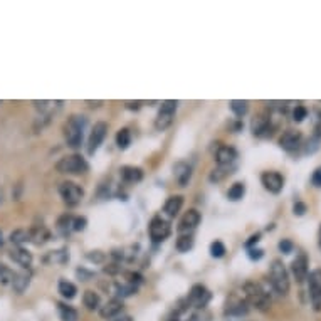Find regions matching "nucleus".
I'll return each mask as SVG.
<instances>
[{
	"label": "nucleus",
	"instance_id": "40",
	"mask_svg": "<svg viewBox=\"0 0 321 321\" xmlns=\"http://www.w3.org/2000/svg\"><path fill=\"white\" fill-rule=\"evenodd\" d=\"M88 259L89 261H94V263H101L103 259H105V256H103V252H99V251H93L88 254Z\"/></svg>",
	"mask_w": 321,
	"mask_h": 321
},
{
	"label": "nucleus",
	"instance_id": "42",
	"mask_svg": "<svg viewBox=\"0 0 321 321\" xmlns=\"http://www.w3.org/2000/svg\"><path fill=\"white\" fill-rule=\"evenodd\" d=\"M264 256V251L263 249H249V257L252 261H259Z\"/></svg>",
	"mask_w": 321,
	"mask_h": 321
},
{
	"label": "nucleus",
	"instance_id": "22",
	"mask_svg": "<svg viewBox=\"0 0 321 321\" xmlns=\"http://www.w3.org/2000/svg\"><path fill=\"white\" fill-rule=\"evenodd\" d=\"M29 283H30V276L26 274V272H21V274H15L14 279H12V288H14L15 293L22 294L27 289Z\"/></svg>",
	"mask_w": 321,
	"mask_h": 321
},
{
	"label": "nucleus",
	"instance_id": "30",
	"mask_svg": "<svg viewBox=\"0 0 321 321\" xmlns=\"http://www.w3.org/2000/svg\"><path fill=\"white\" fill-rule=\"evenodd\" d=\"M131 143V133L130 130H119L118 131V135H116V145L121 148V150H125V148H128V145Z\"/></svg>",
	"mask_w": 321,
	"mask_h": 321
},
{
	"label": "nucleus",
	"instance_id": "21",
	"mask_svg": "<svg viewBox=\"0 0 321 321\" xmlns=\"http://www.w3.org/2000/svg\"><path fill=\"white\" fill-rule=\"evenodd\" d=\"M182 205H184V197L180 195H173L170 197L168 200L165 202V207H163V210H165V214L168 217H175L180 212Z\"/></svg>",
	"mask_w": 321,
	"mask_h": 321
},
{
	"label": "nucleus",
	"instance_id": "43",
	"mask_svg": "<svg viewBox=\"0 0 321 321\" xmlns=\"http://www.w3.org/2000/svg\"><path fill=\"white\" fill-rule=\"evenodd\" d=\"M311 182H313V185H314V187H321V167L316 168V172L313 173Z\"/></svg>",
	"mask_w": 321,
	"mask_h": 321
},
{
	"label": "nucleus",
	"instance_id": "35",
	"mask_svg": "<svg viewBox=\"0 0 321 321\" xmlns=\"http://www.w3.org/2000/svg\"><path fill=\"white\" fill-rule=\"evenodd\" d=\"M116 291H118V296H130V294H133V293H136V286L135 284H119V286L116 288Z\"/></svg>",
	"mask_w": 321,
	"mask_h": 321
},
{
	"label": "nucleus",
	"instance_id": "38",
	"mask_svg": "<svg viewBox=\"0 0 321 321\" xmlns=\"http://www.w3.org/2000/svg\"><path fill=\"white\" fill-rule=\"evenodd\" d=\"M321 140H318V138H311V140L310 142H308V147H306V153H314V151H316L318 148H319V143Z\"/></svg>",
	"mask_w": 321,
	"mask_h": 321
},
{
	"label": "nucleus",
	"instance_id": "34",
	"mask_svg": "<svg viewBox=\"0 0 321 321\" xmlns=\"http://www.w3.org/2000/svg\"><path fill=\"white\" fill-rule=\"evenodd\" d=\"M308 116V110L306 106L303 105H296V108L293 110V119L296 121V123H301L303 119H305Z\"/></svg>",
	"mask_w": 321,
	"mask_h": 321
},
{
	"label": "nucleus",
	"instance_id": "31",
	"mask_svg": "<svg viewBox=\"0 0 321 321\" xmlns=\"http://www.w3.org/2000/svg\"><path fill=\"white\" fill-rule=\"evenodd\" d=\"M59 313H61V318H63V321H76L77 319V311L74 310V308H71V306L59 305Z\"/></svg>",
	"mask_w": 321,
	"mask_h": 321
},
{
	"label": "nucleus",
	"instance_id": "8",
	"mask_svg": "<svg viewBox=\"0 0 321 321\" xmlns=\"http://www.w3.org/2000/svg\"><path fill=\"white\" fill-rule=\"evenodd\" d=\"M108 133V125L105 123V121H98L93 130H91V135H89V140H88V153L93 155L96 150L99 148V145L103 143V140H105Z\"/></svg>",
	"mask_w": 321,
	"mask_h": 321
},
{
	"label": "nucleus",
	"instance_id": "33",
	"mask_svg": "<svg viewBox=\"0 0 321 321\" xmlns=\"http://www.w3.org/2000/svg\"><path fill=\"white\" fill-rule=\"evenodd\" d=\"M210 254H212V257H222L224 254H226V246H224L220 240L212 242V246H210Z\"/></svg>",
	"mask_w": 321,
	"mask_h": 321
},
{
	"label": "nucleus",
	"instance_id": "28",
	"mask_svg": "<svg viewBox=\"0 0 321 321\" xmlns=\"http://www.w3.org/2000/svg\"><path fill=\"white\" fill-rule=\"evenodd\" d=\"M244 193H246V185L237 182V184H234L231 189H229L227 197L231 198V200H240V198L244 197Z\"/></svg>",
	"mask_w": 321,
	"mask_h": 321
},
{
	"label": "nucleus",
	"instance_id": "46",
	"mask_svg": "<svg viewBox=\"0 0 321 321\" xmlns=\"http://www.w3.org/2000/svg\"><path fill=\"white\" fill-rule=\"evenodd\" d=\"M314 138L321 140V119H319V123L314 126Z\"/></svg>",
	"mask_w": 321,
	"mask_h": 321
},
{
	"label": "nucleus",
	"instance_id": "45",
	"mask_svg": "<svg viewBox=\"0 0 321 321\" xmlns=\"http://www.w3.org/2000/svg\"><path fill=\"white\" fill-rule=\"evenodd\" d=\"M111 321H133V318L128 316V314H118V316H114Z\"/></svg>",
	"mask_w": 321,
	"mask_h": 321
},
{
	"label": "nucleus",
	"instance_id": "26",
	"mask_svg": "<svg viewBox=\"0 0 321 321\" xmlns=\"http://www.w3.org/2000/svg\"><path fill=\"white\" fill-rule=\"evenodd\" d=\"M59 293H61V296H63V298H66V299H72V298L76 296L77 289H76L74 284L69 283V281H61V283H59Z\"/></svg>",
	"mask_w": 321,
	"mask_h": 321
},
{
	"label": "nucleus",
	"instance_id": "36",
	"mask_svg": "<svg viewBox=\"0 0 321 321\" xmlns=\"http://www.w3.org/2000/svg\"><path fill=\"white\" fill-rule=\"evenodd\" d=\"M14 272H12L9 268H7V266H5V264H0V279H2L4 283H12V279H14Z\"/></svg>",
	"mask_w": 321,
	"mask_h": 321
},
{
	"label": "nucleus",
	"instance_id": "11",
	"mask_svg": "<svg viewBox=\"0 0 321 321\" xmlns=\"http://www.w3.org/2000/svg\"><path fill=\"white\" fill-rule=\"evenodd\" d=\"M291 271L294 279L298 283H303L310 274V261H308V256L305 252H299L296 259L291 263Z\"/></svg>",
	"mask_w": 321,
	"mask_h": 321
},
{
	"label": "nucleus",
	"instance_id": "20",
	"mask_svg": "<svg viewBox=\"0 0 321 321\" xmlns=\"http://www.w3.org/2000/svg\"><path fill=\"white\" fill-rule=\"evenodd\" d=\"M207 299H209V293L204 286H193L192 288L189 301L192 303L193 306H204L205 303H207Z\"/></svg>",
	"mask_w": 321,
	"mask_h": 321
},
{
	"label": "nucleus",
	"instance_id": "12",
	"mask_svg": "<svg viewBox=\"0 0 321 321\" xmlns=\"http://www.w3.org/2000/svg\"><path fill=\"white\" fill-rule=\"evenodd\" d=\"M301 140H303L301 131H298V130H288V131H284L281 135V138H279V147L283 150H286V151H294V150L299 148Z\"/></svg>",
	"mask_w": 321,
	"mask_h": 321
},
{
	"label": "nucleus",
	"instance_id": "37",
	"mask_svg": "<svg viewBox=\"0 0 321 321\" xmlns=\"http://www.w3.org/2000/svg\"><path fill=\"white\" fill-rule=\"evenodd\" d=\"M279 251L283 252V254H289V252H293V242L289 240V239H283L281 242H279Z\"/></svg>",
	"mask_w": 321,
	"mask_h": 321
},
{
	"label": "nucleus",
	"instance_id": "4",
	"mask_svg": "<svg viewBox=\"0 0 321 321\" xmlns=\"http://www.w3.org/2000/svg\"><path fill=\"white\" fill-rule=\"evenodd\" d=\"M57 172L59 173H69V175H81L88 172V163L81 155H69L64 156L57 162Z\"/></svg>",
	"mask_w": 321,
	"mask_h": 321
},
{
	"label": "nucleus",
	"instance_id": "14",
	"mask_svg": "<svg viewBox=\"0 0 321 321\" xmlns=\"http://www.w3.org/2000/svg\"><path fill=\"white\" fill-rule=\"evenodd\" d=\"M247 313H249V305H247L246 299L232 298L231 301H227L226 314H229V316H246Z\"/></svg>",
	"mask_w": 321,
	"mask_h": 321
},
{
	"label": "nucleus",
	"instance_id": "18",
	"mask_svg": "<svg viewBox=\"0 0 321 321\" xmlns=\"http://www.w3.org/2000/svg\"><path fill=\"white\" fill-rule=\"evenodd\" d=\"M173 175H175V178H177V182L180 184V187H185L187 184H189L190 177H192V167L189 165V163H185V162L175 163Z\"/></svg>",
	"mask_w": 321,
	"mask_h": 321
},
{
	"label": "nucleus",
	"instance_id": "3",
	"mask_svg": "<svg viewBox=\"0 0 321 321\" xmlns=\"http://www.w3.org/2000/svg\"><path fill=\"white\" fill-rule=\"evenodd\" d=\"M84 128H86V118L79 116V114H72V116L66 121L64 138H66V143H68L71 148H79L81 147Z\"/></svg>",
	"mask_w": 321,
	"mask_h": 321
},
{
	"label": "nucleus",
	"instance_id": "15",
	"mask_svg": "<svg viewBox=\"0 0 321 321\" xmlns=\"http://www.w3.org/2000/svg\"><path fill=\"white\" fill-rule=\"evenodd\" d=\"M235 158H237V151L232 147H226V145L219 147L215 153V160L219 163V167H231L235 162Z\"/></svg>",
	"mask_w": 321,
	"mask_h": 321
},
{
	"label": "nucleus",
	"instance_id": "13",
	"mask_svg": "<svg viewBox=\"0 0 321 321\" xmlns=\"http://www.w3.org/2000/svg\"><path fill=\"white\" fill-rule=\"evenodd\" d=\"M198 224H200V212L195 209H190L189 212H185V215L182 217V220L178 224V232H187L193 231Z\"/></svg>",
	"mask_w": 321,
	"mask_h": 321
},
{
	"label": "nucleus",
	"instance_id": "32",
	"mask_svg": "<svg viewBox=\"0 0 321 321\" xmlns=\"http://www.w3.org/2000/svg\"><path fill=\"white\" fill-rule=\"evenodd\" d=\"M231 110L237 114V116H244V114L247 113V110H249V103L234 99V101H231Z\"/></svg>",
	"mask_w": 321,
	"mask_h": 321
},
{
	"label": "nucleus",
	"instance_id": "48",
	"mask_svg": "<svg viewBox=\"0 0 321 321\" xmlns=\"http://www.w3.org/2000/svg\"><path fill=\"white\" fill-rule=\"evenodd\" d=\"M319 247H321V237H319Z\"/></svg>",
	"mask_w": 321,
	"mask_h": 321
},
{
	"label": "nucleus",
	"instance_id": "29",
	"mask_svg": "<svg viewBox=\"0 0 321 321\" xmlns=\"http://www.w3.org/2000/svg\"><path fill=\"white\" fill-rule=\"evenodd\" d=\"M192 246H193V237L190 234H184V235H180V237L177 239V251L178 252L190 251Z\"/></svg>",
	"mask_w": 321,
	"mask_h": 321
},
{
	"label": "nucleus",
	"instance_id": "24",
	"mask_svg": "<svg viewBox=\"0 0 321 321\" xmlns=\"http://www.w3.org/2000/svg\"><path fill=\"white\" fill-rule=\"evenodd\" d=\"M30 232V240L34 242V244H44V242L49 239V232H47L46 227H34Z\"/></svg>",
	"mask_w": 321,
	"mask_h": 321
},
{
	"label": "nucleus",
	"instance_id": "17",
	"mask_svg": "<svg viewBox=\"0 0 321 321\" xmlns=\"http://www.w3.org/2000/svg\"><path fill=\"white\" fill-rule=\"evenodd\" d=\"M121 311H123V301L116 298V299H110L105 306H101L99 314H101V318H105V319H113L114 316H118Z\"/></svg>",
	"mask_w": 321,
	"mask_h": 321
},
{
	"label": "nucleus",
	"instance_id": "2",
	"mask_svg": "<svg viewBox=\"0 0 321 321\" xmlns=\"http://www.w3.org/2000/svg\"><path fill=\"white\" fill-rule=\"evenodd\" d=\"M269 283L277 294L286 296L289 293V288H291V284H289V274H288L286 266H284L281 259H274V261L271 263Z\"/></svg>",
	"mask_w": 321,
	"mask_h": 321
},
{
	"label": "nucleus",
	"instance_id": "9",
	"mask_svg": "<svg viewBox=\"0 0 321 321\" xmlns=\"http://www.w3.org/2000/svg\"><path fill=\"white\" fill-rule=\"evenodd\" d=\"M261 184L264 185V189L268 192L279 193L283 190V187H284V177L279 172L269 170V172H264L261 175Z\"/></svg>",
	"mask_w": 321,
	"mask_h": 321
},
{
	"label": "nucleus",
	"instance_id": "41",
	"mask_svg": "<svg viewBox=\"0 0 321 321\" xmlns=\"http://www.w3.org/2000/svg\"><path fill=\"white\" fill-rule=\"evenodd\" d=\"M294 215H305V212H306V204H303V202H296L294 204Z\"/></svg>",
	"mask_w": 321,
	"mask_h": 321
},
{
	"label": "nucleus",
	"instance_id": "23",
	"mask_svg": "<svg viewBox=\"0 0 321 321\" xmlns=\"http://www.w3.org/2000/svg\"><path fill=\"white\" fill-rule=\"evenodd\" d=\"M83 303L84 306L88 308V310H98L99 308V296L98 293L91 291V289H88V291H84V296H83Z\"/></svg>",
	"mask_w": 321,
	"mask_h": 321
},
{
	"label": "nucleus",
	"instance_id": "7",
	"mask_svg": "<svg viewBox=\"0 0 321 321\" xmlns=\"http://www.w3.org/2000/svg\"><path fill=\"white\" fill-rule=\"evenodd\" d=\"M59 193H61V197H63V200L68 205H71V207L79 204L84 195L83 189L77 184H74V182H63V184L59 185Z\"/></svg>",
	"mask_w": 321,
	"mask_h": 321
},
{
	"label": "nucleus",
	"instance_id": "47",
	"mask_svg": "<svg viewBox=\"0 0 321 321\" xmlns=\"http://www.w3.org/2000/svg\"><path fill=\"white\" fill-rule=\"evenodd\" d=\"M4 242V235H2V232H0V244H2Z\"/></svg>",
	"mask_w": 321,
	"mask_h": 321
},
{
	"label": "nucleus",
	"instance_id": "27",
	"mask_svg": "<svg viewBox=\"0 0 321 321\" xmlns=\"http://www.w3.org/2000/svg\"><path fill=\"white\" fill-rule=\"evenodd\" d=\"M27 240H30V232L26 231V229H17V231H14L10 234V242H12V244L21 246V244H24V242H27Z\"/></svg>",
	"mask_w": 321,
	"mask_h": 321
},
{
	"label": "nucleus",
	"instance_id": "16",
	"mask_svg": "<svg viewBox=\"0 0 321 321\" xmlns=\"http://www.w3.org/2000/svg\"><path fill=\"white\" fill-rule=\"evenodd\" d=\"M251 128H252V133L257 136H268L272 126H271V118L269 116H264V114H259L252 119L251 123Z\"/></svg>",
	"mask_w": 321,
	"mask_h": 321
},
{
	"label": "nucleus",
	"instance_id": "10",
	"mask_svg": "<svg viewBox=\"0 0 321 321\" xmlns=\"http://www.w3.org/2000/svg\"><path fill=\"white\" fill-rule=\"evenodd\" d=\"M168 234H170V226H168V222L165 219H162V217H153L150 222V235L151 239L155 242H162L168 237Z\"/></svg>",
	"mask_w": 321,
	"mask_h": 321
},
{
	"label": "nucleus",
	"instance_id": "6",
	"mask_svg": "<svg viewBox=\"0 0 321 321\" xmlns=\"http://www.w3.org/2000/svg\"><path fill=\"white\" fill-rule=\"evenodd\" d=\"M177 101H165L160 108L158 111V116L155 119V128L158 131H163L167 130L168 126L173 123V118H175V111H177Z\"/></svg>",
	"mask_w": 321,
	"mask_h": 321
},
{
	"label": "nucleus",
	"instance_id": "19",
	"mask_svg": "<svg viewBox=\"0 0 321 321\" xmlns=\"http://www.w3.org/2000/svg\"><path fill=\"white\" fill-rule=\"evenodd\" d=\"M10 257L14 259L17 264H21L22 268H29L32 264V254L27 249H22V247H15V249L10 251Z\"/></svg>",
	"mask_w": 321,
	"mask_h": 321
},
{
	"label": "nucleus",
	"instance_id": "5",
	"mask_svg": "<svg viewBox=\"0 0 321 321\" xmlns=\"http://www.w3.org/2000/svg\"><path fill=\"white\" fill-rule=\"evenodd\" d=\"M308 291L311 305L316 311H321V269H314L308 274Z\"/></svg>",
	"mask_w": 321,
	"mask_h": 321
},
{
	"label": "nucleus",
	"instance_id": "44",
	"mask_svg": "<svg viewBox=\"0 0 321 321\" xmlns=\"http://www.w3.org/2000/svg\"><path fill=\"white\" fill-rule=\"evenodd\" d=\"M259 239H261V234H254V235H251V239L246 242V246L247 247H252L254 244H257Z\"/></svg>",
	"mask_w": 321,
	"mask_h": 321
},
{
	"label": "nucleus",
	"instance_id": "25",
	"mask_svg": "<svg viewBox=\"0 0 321 321\" xmlns=\"http://www.w3.org/2000/svg\"><path fill=\"white\" fill-rule=\"evenodd\" d=\"M121 177L126 182H140L143 173L140 168H136V167H125L123 170H121Z\"/></svg>",
	"mask_w": 321,
	"mask_h": 321
},
{
	"label": "nucleus",
	"instance_id": "39",
	"mask_svg": "<svg viewBox=\"0 0 321 321\" xmlns=\"http://www.w3.org/2000/svg\"><path fill=\"white\" fill-rule=\"evenodd\" d=\"M84 227H86V219H84V217H77V219H74V222H72V229H74V231H83Z\"/></svg>",
	"mask_w": 321,
	"mask_h": 321
},
{
	"label": "nucleus",
	"instance_id": "1",
	"mask_svg": "<svg viewBox=\"0 0 321 321\" xmlns=\"http://www.w3.org/2000/svg\"><path fill=\"white\" fill-rule=\"evenodd\" d=\"M246 296L247 305L254 306L259 311H268L271 308V296L268 294V291L257 283H246L244 288H242Z\"/></svg>",
	"mask_w": 321,
	"mask_h": 321
}]
</instances>
